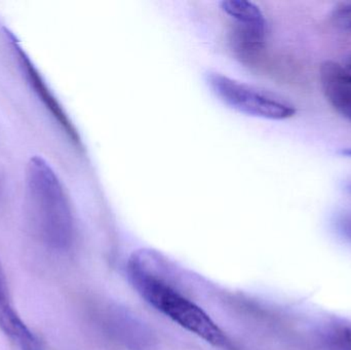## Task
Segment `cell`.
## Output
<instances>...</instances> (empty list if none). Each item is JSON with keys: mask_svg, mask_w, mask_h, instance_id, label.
Returning a JSON list of instances; mask_svg holds the SVG:
<instances>
[{"mask_svg": "<svg viewBox=\"0 0 351 350\" xmlns=\"http://www.w3.org/2000/svg\"><path fill=\"white\" fill-rule=\"evenodd\" d=\"M336 229L340 236L351 242V211H344L336 217Z\"/></svg>", "mask_w": 351, "mask_h": 350, "instance_id": "8fae6325", "label": "cell"}, {"mask_svg": "<svg viewBox=\"0 0 351 350\" xmlns=\"http://www.w3.org/2000/svg\"><path fill=\"white\" fill-rule=\"evenodd\" d=\"M26 350H37V349H26Z\"/></svg>", "mask_w": 351, "mask_h": 350, "instance_id": "9a60e30c", "label": "cell"}, {"mask_svg": "<svg viewBox=\"0 0 351 350\" xmlns=\"http://www.w3.org/2000/svg\"><path fill=\"white\" fill-rule=\"evenodd\" d=\"M319 77L328 102L340 115L351 121V78L343 65L334 61L325 62Z\"/></svg>", "mask_w": 351, "mask_h": 350, "instance_id": "8992f818", "label": "cell"}, {"mask_svg": "<svg viewBox=\"0 0 351 350\" xmlns=\"http://www.w3.org/2000/svg\"><path fill=\"white\" fill-rule=\"evenodd\" d=\"M128 271L136 290L158 312L215 347H229L228 339L210 316L158 275L152 264V252L134 255Z\"/></svg>", "mask_w": 351, "mask_h": 350, "instance_id": "6da1fadb", "label": "cell"}, {"mask_svg": "<svg viewBox=\"0 0 351 350\" xmlns=\"http://www.w3.org/2000/svg\"><path fill=\"white\" fill-rule=\"evenodd\" d=\"M346 188H348V190L351 193V181L348 185H346Z\"/></svg>", "mask_w": 351, "mask_h": 350, "instance_id": "5bb4252c", "label": "cell"}, {"mask_svg": "<svg viewBox=\"0 0 351 350\" xmlns=\"http://www.w3.org/2000/svg\"><path fill=\"white\" fill-rule=\"evenodd\" d=\"M317 342L322 350H351V322L330 320L319 329Z\"/></svg>", "mask_w": 351, "mask_h": 350, "instance_id": "9c48e42d", "label": "cell"}, {"mask_svg": "<svg viewBox=\"0 0 351 350\" xmlns=\"http://www.w3.org/2000/svg\"><path fill=\"white\" fill-rule=\"evenodd\" d=\"M333 20L336 24L344 29L351 30V2L342 3L333 12Z\"/></svg>", "mask_w": 351, "mask_h": 350, "instance_id": "30bf717a", "label": "cell"}, {"mask_svg": "<svg viewBox=\"0 0 351 350\" xmlns=\"http://www.w3.org/2000/svg\"><path fill=\"white\" fill-rule=\"evenodd\" d=\"M341 154L342 155L348 156V158H351V147L342 150Z\"/></svg>", "mask_w": 351, "mask_h": 350, "instance_id": "4fadbf2b", "label": "cell"}, {"mask_svg": "<svg viewBox=\"0 0 351 350\" xmlns=\"http://www.w3.org/2000/svg\"><path fill=\"white\" fill-rule=\"evenodd\" d=\"M221 10L232 18L234 28L245 34L266 37L267 22L259 6L247 0H223Z\"/></svg>", "mask_w": 351, "mask_h": 350, "instance_id": "52a82bcc", "label": "cell"}, {"mask_svg": "<svg viewBox=\"0 0 351 350\" xmlns=\"http://www.w3.org/2000/svg\"><path fill=\"white\" fill-rule=\"evenodd\" d=\"M6 35H8L10 42H12L14 51H16L19 63H20L25 76L28 79L29 84L32 86L38 98L43 101V104L49 109V112L53 114L56 121H58V123L63 127L64 131L69 136L70 139H72V141L75 142V143L80 144V136H78L77 131L74 127L73 123H71L69 117L67 116L65 111L62 108L60 103L58 102L53 92L47 88V84L43 80V76L39 74L38 70L36 69L34 64H33L30 58L27 55L26 51L16 42V37H14V34H12V32L6 30Z\"/></svg>", "mask_w": 351, "mask_h": 350, "instance_id": "277c9868", "label": "cell"}, {"mask_svg": "<svg viewBox=\"0 0 351 350\" xmlns=\"http://www.w3.org/2000/svg\"><path fill=\"white\" fill-rule=\"evenodd\" d=\"M344 70H346V74L351 78V59L346 65H343Z\"/></svg>", "mask_w": 351, "mask_h": 350, "instance_id": "7c38bea8", "label": "cell"}, {"mask_svg": "<svg viewBox=\"0 0 351 350\" xmlns=\"http://www.w3.org/2000/svg\"><path fill=\"white\" fill-rule=\"evenodd\" d=\"M107 326L111 334L128 350H158L152 331L127 310H110L107 316Z\"/></svg>", "mask_w": 351, "mask_h": 350, "instance_id": "5b68a950", "label": "cell"}, {"mask_svg": "<svg viewBox=\"0 0 351 350\" xmlns=\"http://www.w3.org/2000/svg\"><path fill=\"white\" fill-rule=\"evenodd\" d=\"M27 201L41 238L56 249H66L73 238V216L65 191L47 160L33 156L26 174Z\"/></svg>", "mask_w": 351, "mask_h": 350, "instance_id": "7a4b0ae2", "label": "cell"}, {"mask_svg": "<svg viewBox=\"0 0 351 350\" xmlns=\"http://www.w3.org/2000/svg\"><path fill=\"white\" fill-rule=\"evenodd\" d=\"M206 82L221 102L243 114L270 121H285L296 114L294 105L264 88L218 72H208Z\"/></svg>", "mask_w": 351, "mask_h": 350, "instance_id": "3957f363", "label": "cell"}, {"mask_svg": "<svg viewBox=\"0 0 351 350\" xmlns=\"http://www.w3.org/2000/svg\"><path fill=\"white\" fill-rule=\"evenodd\" d=\"M0 328L10 338L20 343L23 350L37 349L36 339L32 333L25 326L18 314L12 308L8 298L5 277L0 267Z\"/></svg>", "mask_w": 351, "mask_h": 350, "instance_id": "ba28073f", "label": "cell"}]
</instances>
